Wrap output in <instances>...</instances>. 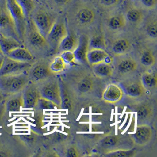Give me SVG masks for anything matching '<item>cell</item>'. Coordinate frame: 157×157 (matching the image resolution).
Segmentation results:
<instances>
[{"label":"cell","instance_id":"cell-1","mask_svg":"<svg viewBox=\"0 0 157 157\" xmlns=\"http://www.w3.org/2000/svg\"><path fill=\"white\" fill-rule=\"evenodd\" d=\"M29 82V75L25 72L17 75L0 76V91L6 95H12L22 92Z\"/></svg>","mask_w":157,"mask_h":157},{"label":"cell","instance_id":"cell-2","mask_svg":"<svg viewBox=\"0 0 157 157\" xmlns=\"http://www.w3.org/2000/svg\"><path fill=\"white\" fill-rule=\"evenodd\" d=\"M9 14L14 20L20 38H22L27 26V18L17 0H6Z\"/></svg>","mask_w":157,"mask_h":157},{"label":"cell","instance_id":"cell-3","mask_svg":"<svg viewBox=\"0 0 157 157\" xmlns=\"http://www.w3.org/2000/svg\"><path fill=\"white\" fill-rule=\"evenodd\" d=\"M39 90L41 97L51 101L57 105L58 109H61V86L57 79H51L48 82L45 83Z\"/></svg>","mask_w":157,"mask_h":157},{"label":"cell","instance_id":"cell-4","mask_svg":"<svg viewBox=\"0 0 157 157\" xmlns=\"http://www.w3.org/2000/svg\"><path fill=\"white\" fill-rule=\"evenodd\" d=\"M32 20L39 31L47 39L57 19L46 11H40L36 13Z\"/></svg>","mask_w":157,"mask_h":157},{"label":"cell","instance_id":"cell-5","mask_svg":"<svg viewBox=\"0 0 157 157\" xmlns=\"http://www.w3.org/2000/svg\"><path fill=\"white\" fill-rule=\"evenodd\" d=\"M68 34L67 27L63 18L57 19L47 37V40L53 47L57 48L65 36Z\"/></svg>","mask_w":157,"mask_h":157},{"label":"cell","instance_id":"cell-6","mask_svg":"<svg viewBox=\"0 0 157 157\" xmlns=\"http://www.w3.org/2000/svg\"><path fill=\"white\" fill-rule=\"evenodd\" d=\"M31 65L29 63H22L13 60L6 56L0 71V76L8 75H17L27 71Z\"/></svg>","mask_w":157,"mask_h":157},{"label":"cell","instance_id":"cell-7","mask_svg":"<svg viewBox=\"0 0 157 157\" xmlns=\"http://www.w3.org/2000/svg\"><path fill=\"white\" fill-rule=\"evenodd\" d=\"M152 129L148 124L138 125L134 133L130 134L132 143L139 147H143L150 143L152 136Z\"/></svg>","mask_w":157,"mask_h":157},{"label":"cell","instance_id":"cell-8","mask_svg":"<svg viewBox=\"0 0 157 157\" xmlns=\"http://www.w3.org/2000/svg\"><path fill=\"white\" fill-rule=\"evenodd\" d=\"M0 32L4 36L13 37L20 41L14 21L8 11L0 13Z\"/></svg>","mask_w":157,"mask_h":157},{"label":"cell","instance_id":"cell-9","mask_svg":"<svg viewBox=\"0 0 157 157\" xmlns=\"http://www.w3.org/2000/svg\"><path fill=\"white\" fill-rule=\"evenodd\" d=\"M23 108L33 109L37 106L39 98L41 97L39 89L33 83L29 82L23 90Z\"/></svg>","mask_w":157,"mask_h":157},{"label":"cell","instance_id":"cell-10","mask_svg":"<svg viewBox=\"0 0 157 157\" xmlns=\"http://www.w3.org/2000/svg\"><path fill=\"white\" fill-rule=\"evenodd\" d=\"M138 63L135 59L130 57H125L120 59L116 63L115 70L118 76H128L136 71Z\"/></svg>","mask_w":157,"mask_h":157},{"label":"cell","instance_id":"cell-11","mask_svg":"<svg viewBox=\"0 0 157 157\" xmlns=\"http://www.w3.org/2000/svg\"><path fill=\"white\" fill-rule=\"evenodd\" d=\"M126 95L131 99H138L145 95L147 90L143 86L141 79H136L127 82L124 85Z\"/></svg>","mask_w":157,"mask_h":157},{"label":"cell","instance_id":"cell-12","mask_svg":"<svg viewBox=\"0 0 157 157\" xmlns=\"http://www.w3.org/2000/svg\"><path fill=\"white\" fill-rule=\"evenodd\" d=\"M124 96V90L121 87L116 84H108L104 90L102 98L105 102L114 104L122 100Z\"/></svg>","mask_w":157,"mask_h":157},{"label":"cell","instance_id":"cell-13","mask_svg":"<svg viewBox=\"0 0 157 157\" xmlns=\"http://www.w3.org/2000/svg\"><path fill=\"white\" fill-rule=\"evenodd\" d=\"M86 60L87 63L91 66L101 63H107L111 64L113 62V59L105 50L100 49L88 50L86 54Z\"/></svg>","mask_w":157,"mask_h":157},{"label":"cell","instance_id":"cell-14","mask_svg":"<svg viewBox=\"0 0 157 157\" xmlns=\"http://www.w3.org/2000/svg\"><path fill=\"white\" fill-rule=\"evenodd\" d=\"M90 38L86 34H82L78 38V44L74 54L75 58V62L79 63H87L86 54L89 50Z\"/></svg>","mask_w":157,"mask_h":157},{"label":"cell","instance_id":"cell-15","mask_svg":"<svg viewBox=\"0 0 157 157\" xmlns=\"http://www.w3.org/2000/svg\"><path fill=\"white\" fill-rule=\"evenodd\" d=\"M136 110L138 124H148V122L151 120L154 114V109L152 105L148 103H143L138 105Z\"/></svg>","mask_w":157,"mask_h":157},{"label":"cell","instance_id":"cell-16","mask_svg":"<svg viewBox=\"0 0 157 157\" xmlns=\"http://www.w3.org/2000/svg\"><path fill=\"white\" fill-rule=\"evenodd\" d=\"M28 24L29 29V38L30 43L35 47H41L45 46L47 44V40L36 28L33 20H29Z\"/></svg>","mask_w":157,"mask_h":157},{"label":"cell","instance_id":"cell-17","mask_svg":"<svg viewBox=\"0 0 157 157\" xmlns=\"http://www.w3.org/2000/svg\"><path fill=\"white\" fill-rule=\"evenodd\" d=\"M50 67L45 64H40L34 67L31 72V76L36 82H44L49 78L52 74Z\"/></svg>","mask_w":157,"mask_h":157},{"label":"cell","instance_id":"cell-18","mask_svg":"<svg viewBox=\"0 0 157 157\" xmlns=\"http://www.w3.org/2000/svg\"><path fill=\"white\" fill-rule=\"evenodd\" d=\"M131 47V44L127 39L120 38L113 43L111 53L115 57H121L128 52Z\"/></svg>","mask_w":157,"mask_h":157},{"label":"cell","instance_id":"cell-19","mask_svg":"<svg viewBox=\"0 0 157 157\" xmlns=\"http://www.w3.org/2000/svg\"><path fill=\"white\" fill-rule=\"evenodd\" d=\"M6 57L15 61L22 63H29L34 59L31 53L23 47H18L12 50L8 54Z\"/></svg>","mask_w":157,"mask_h":157},{"label":"cell","instance_id":"cell-20","mask_svg":"<svg viewBox=\"0 0 157 157\" xmlns=\"http://www.w3.org/2000/svg\"><path fill=\"white\" fill-rule=\"evenodd\" d=\"M75 86L79 94L81 95H86L93 91L94 84L91 77L84 75L80 77L76 81Z\"/></svg>","mask_w":157,"mask_h":157},{"label":"cell","instance_id":"cell-21","mask_svg":"<svg viewBox=\"0 0 157 157\" xmlns=\"http://www.w3.org/2000/svg\"><path fill=\"white\" fill-rule=\"evenodd\" d=\"M0 45L4 56H6L12 50L22 47L19 41L13 37L4 36L2 34H0Z\"/></svg>","mask_w":157,"mask_h":157},{"label":"cell","instance_id":"cell-22","mask_svg":"<svg viewBox=\"0 0 157 157\" xmlns=\"http://www.w3.org/2000/svg\"><path fill=\"white\" fill-rule=\"evenodd\" d=\"M94 75L99 78H105L113 75L114 69L111 64L101 63L92 65Z\"/></svg>","mask_w":157,"mask_h":157},{"label":"cell","instance_id":"cell-23","mask_svg":"<svg viewBox=\"0 0 157 157\" xmlns=\"http://www.w3.org/2000/svg\"><path fill=\"white\" fill-rule=\"evenodd\" d=\"M121 144V138L117 136H107L103 138L100 142V147L105 152L118 150L117 147Z\"/></svg>","mask_w":157,"mask_h":157},{"label":"cell","instance_id":"cell-24","mask_svg":"<svg viewBox=\"0 0 157 157\" xmlns=\"http://www.w3.org/2000/svg\"><path fill=\"white\" fill-rule=\"evenodd\" d=\"M78 44V38L72 34H68L59 43L58 49L60 53L64 51L74 52Z\"/></svg>","mask_w":157,"mask_h":157},{"label":"cell","instance_id":"cell-25","mask_svg":"<svg viewBox=\"0 0 157 157\" xmlns=\"http://www.w3.org/2000/svg\"><path fill=\"white\" fill-rule=\"evenodd\" d=\"M24 106L22 92L12 95L7 102V109L8 112H20Z\"/></svg>","mask_w":157,"mask_h":157},{"label":"cell","instance_id":"cell-26","mask_svg":"<svg viewBox=\"0 0 157 157\" xmlns=\"http://www.w3.org/2000/svg\"><path fill=\"white\" fill-rule=\"evenodd\" d=\"M76 18L77 21L82 25H88L94 21L95 13L90 8H81L77 12Z\"/></svg>","mask_w":157,"mask_h":157},{"label":"cell","instance_id":"cell-27","mask_svg":"<svg viewBox=\"0 0 157 157\" xmlns=\"http://www.w3.org/2000/svg\"><path fill=\"white\" fill-rule=\"evenodd\" d=\"M127 20L125 16L122 14L113 15L108 21L109 28L113 31H118L123 29L126 25Z\"/></svg>","mask_w":157,"mask_h":157},{"label":"cell","instance_id":"cell-28","mask_svg":"<svg viewBox=\"0 0 157 157\" xmlns=\"http://www.w3.org/2000/svg\"><path fill=\"white\" fill-rule=\"evenodd\" d=\"M141 80L143 86L147 90L155 88L157 86V75L154 73L145 72L142 75Z\"/></svg>","mask_w":157,"mask_h":157},{"label":"cell","instance_id":"cell-29","mask_svg":"<svg viewBox=\"0 0 157 157\" xmlns=\"http://www.w3.org/2000/svg\"><path fill=\"white\" fill-rule=\"evenodd\" d=\"M107 47L106 40L102 34H97L90 38L89 50L100 49L105 50Z\"/></svg>","mask_w":157,"mask_h":157},{"label":"cell","instance_id":"cell-30","mask_svg":"<svg viewBox=\"0 0 157 157\" xmlns=\"http://www.w3.org/2000/svg\"><path fill=\"white\" fill-rule=\"evenodd\" d=\"M125 18L131 23L138 24L143 21L144 15L141 10L137 8H131L127 12Z\"/></svg>","mask_w":157,"mask_h":157},{"label":"cell","instance_id":"cell-31","mask_svg":"<svg viewBox=\"0 0 157 157\" xmlns=\"http://www.w3.org/2000/svg\"><path fill=\"white\" fill-rule=\"evenodd\" d=\"M61 109L65 110H71L72 108L73 102L71 95L68 92L67 89L65 87H61Z\"/></svg>","mask_w":157,"mask_h":157},{"label":"cell","instance_id":"cell-32","mask_svg":"<svg viewBox=\"0 0 157 157\" xmlns=\"http://www.w3.org/2000/svg\"><path fill=\"white\" fill-rule=\"evenodd\" d=\"M140 63L144 67L151 68L155 64V58L151 51L147 50L142 54L140 58Z\"/></svg>","mask_w":157,"mask_h":157},{"label":"cell","instance_id":"cell-33","mask_svg":"<svg viewBox=\"0 0 157 157\" xmlns=\"http://www.w3.org/2000/svg\"><path fill=\"white\" fill-rule=\"evenodd\" d=\"M36 0H17L27 19L36 8Z\"/></svg>","mask_w":157,"mask_h":157},{"label":"cell","instance_id":"cell-34","mask_svg":"<svg viewBox=\"0 0 157 157\" xmlns=\"http://www.w3.org/2000/svg\"><path fill=\"white\" fill-rule=\"evenodd\" d=\"M136 150L135 148L131 150L118 149L108 152L105 155L109 157H132L136 156Z\"/></svg>","mask_w":157,"mask_h":157},{"label":"cell","instance_id":"cell-35","mask_svg":"<svg viewBox=\"0 0 157 157\" xmlns=\"http://www.w3.org/2000/svg\"><path fill=\"white\" fill-rule=\"evenodd\" d=\"M50 70L52 73H59L65 68V63L60 56H57L52 61L50 66Z\"/></svg>","mask_w":157,"mask_h":157},{"label":"cell","instance_id":"cell-36","mask_svg":"<svg viewBox=\"0 0 157 157\" xmlns=\"http://www.w3.org/2000/svg\"><path fill=\"white\" fill-rule=\"evenodd\" d=\"M36 107L43 110H54L55 109H58L55 103L41 97L38 101Z\"/></svg>","mask_w":157,"mask_h":157},{"label":"cell","instance_id":"cell-37","mask_svg":"<svg viewBox=\"0 0 157 157\" xmlns=\"http://www.w3.org/2000/svg\"><path fill=\"white\" fill-rule=\"evenodd\" d=\"M145 31L147 35L150 38L156 39L157 36V19L155 18L154 20L148 22L145 27Z\"/></svg>","mask_w":157,"mask_h":157},{"label":"cell","instance_id":"cell-38","mask_svg":"<svg viewBox=\"0 0 157 157\" xmlns=\"http://www.w3.org/2000/svg\"><path fill=\"white\" fill-rule=\"evenodd\" d=\"M60 56L63 59L65 64H71L75 62V58L74 52L64 51L61 53Z\"/></svg>","mask_w":157,"mask_h":157},{"label":"cell","instance_id":"cell-39","mask_svg":"<svg viewBox=\"0 0 157 157\" xmlns=\"http://www.w3.org/2000/svg\"><path fill=\"white\" fill-rule=\"evenodd\" d=\"M141 4L147 8H154L157 5V0H140Z\"/></svg>","mask_w":157,"mask_h":157},{"label":"cell","instance_id":"cell-40","mask_svg":"<svg viewBox=\"0 0 157 157\" xmlns=\"http://www.w3.org/2000/svg\"><path fill=\"white\" fill-rule=\"evenodd\" d=\"M100 1L101 4H102L103 6L108 7H111L118 4L120 0H100Z\"/></svg>","mask_w":157,"mask_h":157},{"label":"cell","instance_id":"cell-41","mask_svg":"<svg viewBox=\"0 0 157 157\" xmlns=\"http://www.w3.org/2000/svg\"><path fill=\"white\" fill-rule=\"evenodd\" d=\"M67 156L68 157H78L79 156L78 151L75 147H71L67 150Z\"/></svg>","mask_w":157,"mask_h":157},{"label":"cell","instance_id":"cell-42","mask_svg":"<svg viewBox=\"0 0 157 157\" xmlns=\"http://www.w3.org/2000/svg\"><path fill=\"white\" fill-rule=\"evenodd\" d=\"M58 6H65L71 2V0H54Z\"/></svg>","mask_w":157,"mask_h":157},{"label":"cell","instance_id":"cell-43","mask_svg":"<svg viewBox=\"0 0 157 157\" xmlns=\"http://www.w3.org/2000/svg\"><path fill=\"white\" fill-rule=\"evenodd\" d=\"M4 57L5 56H0V71H1V69L2 68V66L3 63H4Z\"/></svg>","mask_w":157,"mask_h":157},{"label":"cell","instance_id":"cell-44","mask_svg":"<svg viewBox=\"0 0 157 157\" xmlns=\"http://www.w3.org/2000/svg\"><path fill=\"white\" fill-rule=\"evenodd\" d=\"M0 56H4V53H3L2 50V48H1V45H0Z\"/></svg>","mask_w":157,"mask_h":157},{"label":"cell","instance_id":"cell-45","mask_svg":"<svg viewBox=\"0 0 157 157\" xmlns=\"http://www.w3.org/2000/svg\"><path fill=\"white\" fill-rule=\"evenodd\" d=\"M2 99V94L1 93V91H0V102L1 101V100Z\"/></svg>","mask_w":157,"mask_h":157},{"label":"cell","instance_id":"cell-46","mask_svg":"<svg viewBox=\"0 0 157 157\" xmlns=\"http://www.w3.org/2000/svg\"><path fill=\"white\" fill-rule=\"evenodd\" d=\"M40 1H42V2H45L47 0H40Z\"/></svg>","mask_w":157,"mask_h":157}]
</instances>
